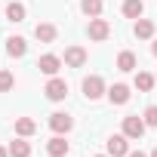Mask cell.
Here are the masks:
<instances>
[{
    "label": "cell",
    "instance_id": "1",
    "mask_svg": "<svg viewBox=\"0 0 157 157\" xmlns=\"http://www.w3.org/2000/svg\"><path fill=\"white\" fill-rule=\"evenodd\" d=\"M145 117H139V114H129V117H123V136L126 139H132V142H139L142 136H145Z\"/></svg>",
    "mask_w": 157,
    "mask_h": 157
},
{
    "label": "cell",
    "instance_id": "2",
    "mask_svg": "<svg viewBox=\"0 0 157 157\" xmlns=\"http://www.w3.org/2000/svg\"><path fill=\"white\" fill-rule=\"evenodd\" d=\"M105 93H108V90H105V80H102L99 74H90L86 80H83V96H86L90 102H96V99H102Z\"/></svg>",
    "mask_w": 157,
    "mask_h": 157
},
{
    "label": "cell",
    "instance_id": "3",
    "mask_svg": "<svg viewBox=\"0 0 157 157\" xmlns=\"http://www.w3.org/2000/svg\"><path fill=\"white\" fill-rule=\"evenodd\" d=\"M43 93H46V99H49V102H62V99L68 96V83L62 80V77H49L46 86H43Z\"/></svg>",
    "mask_w": 157,
    "mask_h": 157
},
{
    "label": "cell",
    "instance_id": "4",
    "mask_svg": "<svg viewBox=\"0 0 157 157\" xmlns=\"http://www.w3.org/2000/svg\"><path fill=\"white\" fill-rule=\"evenodd\" d=\"M71 126H74L71 114H65V111H56V114H49V129H52L56 136H65V132H71Z\"/></svg>",
    "mask_w": 157,
    "mask_h": 157
},
{
    "label": "cell",
    "instance_id": "5",
    "mask_svg": "<svg viewBox=\"0 0 157 157\" xmlns=\"http://www.w3.org/2000/svg\"><path fill=\"white\" fill-rule=\"evenodd\" d=\"M105 148H108V157H126V154H129V139H126L123 132H120V136H111Z\"/></svg>",
    "mask_w": 157,
    "mask_h": 157
},
{
    "label": "cell",
    "instance_id": "6",
    "mask_svg": "<svg viewBox=\"0 0 157 157\" xmlns=\"http://www.w3.org/2000/svg\"><path fill=\"white\" fill-rule=\"evenodd\" d=\"M37 68H40L46 77H56V74H59V68H62V59H59L56 52H46V56H40V59H37Z\"/></svg>",
    "mask_w": 157,
    "mask_h": 157
},
{
    "label": "cell",
    "instance_id": "7",
    "mask_svg": "<svg viewBox=\"0 0 157 157\" xmlns=\"http://www.w3.org/2000/svg\"><path fill=\"white\" fill-rule=\"evenodd\" d=\"M86 34H90V40H108V34H111V25H108L105 19H90V28H86Z\"/></svg>",
    "mask_w": 157,
    "mask_h": 157
},
{
    "label": "cell",
    "instance_id": "8",
    "mask_svg": "<svg viewBox=\"0 0 157 157\" xmlns=\"http://www.w3.org/2000/svg\"><path fill=\"white\" fill-rule=\"evenodd\" d=\"M62 62H65L68 68H83V62H86V49H83V46H68Z\"/></svg>",
    "mask_w": 157,
    "mask_h": 157
},
{
    "label": "cell",
    "instance_id": "9",
    "mask_svg": "<svg viewBox=\"0 0 157 157\" xmlns=\"http://www.w3.org/2000/svg\"><path fill=\"white\" fill-rule=\"evenodd\" d=\"M129 96H132V93H129V86H126V83H114V86L108 90L111 105H126V102H129Z\"/></svg>",
    "mask_w": 157,
    "mask_h": 157
},
{
    "label": "cell",
    "instance_id": "10",
    "mask_svg": "<svg viewBox=\"0 0 157 157\" xmlns=\"http://www.w3.org/2000/svg\"><path fill=\"white\" fill-rule=\"evenodd\" d=\"M56 34H59V31H56V25H49V22H40V25L34 28V37H37L40 43H52Z\"/></svg>",
    "mask_w": 157,
    "mask_h": 157
},
{
    "label": "cell",
    "instance_id": "11",
    "mask_svg": "<svg viewBox=\"0 0 157 157\" xmlns=\"http://www.w3.org/2000/svg\"><path fill=\"white\" fill-rule=\"evenodd\" d=\"M46 154H49V157H68V142H65L62 136H52L49 145H46Z\"/></svg>",
    "mask_w": 157,
    "mask_h": 157
},
{
    "label": "cell",
    "instance_id": "12",
    "mask_svg": "<svg viewBox=\"0 0 157 157\" xmlns=\"http://www.w3.org/2000/svg\"><path fill=\"white\" fill-rule=\"evenodd\" d=\"M6 52H10L13 59H22V56L28 52V43H25V37H10V40H6Z\"/></svg>",
    "mask_w": 157,
    "mask_h": 157
},
{
    "label": "cell",
    "instance_id": "13",
    "mask_svg": "<svg viewBox=\"0 0 157 157\" xmlns=\"http://www.w3.org/2000/svg\"><path fill=\"white\" fill-rule=\"evenodd\" d=\"M136 37L139 40H151L154 37V22L151 19H136Z\"/></svg>",
    "mask_w": 157,
    "mask_h": 157
},
{
    "label": "cell",
    "instance_id": "14",
    "mask_svg": "<svg viewBox=\"0 0 157 157\" xmlns=\"http://www.w3.org/2000/svg\"><path fill=\"white\" fill-rule=\"evenodd\" d=\"M34 132H37V123H34L31 117H19V120H16V136L28 139V136H34Z\"/></svg>",
    "mask_w": 157,
    "mask_h": 157
},
{
    "label": "cell",
    "instance_id": "15",
    "mask_svg": "<svg viewBox=\"0 0 157 157\" xmlns=\"http://www.w3.org/2000/svg\"><path fill=\"white\" fill-rule=\"evenodd\" d=\"M142 13H145L142 0H123V16L126 19H142Z\"/></svg>",
    "mask_w": 157,
    "mask_h": 157
},
{
    "label": "cell",
    "instance_id": "16",
    "mask_svg": "<svg viewBox=\"0 0 157 157\" xmlns=\"http://www.w3.org/2000/svg\"><path fill=\"white\" fill-rule=\"evenodd\" d=\"M10 157H31V145L19 136L16 142H10Z\"/></svg>",
    "mask_w": 157,
    "mask_h": 157
},
{
    "label": "cell",
    "instance_id": "17",
    "mask_svg": "<svg viewBox=\"0 0 157 157\" xmlns=\"http://www.w3.org/2000/svg\"><path fill=\"white\" fill-rule=\"evenodd\" d=\"M154 83H157V77H151L148 71H139V74H136V90H139V93H151Z\"/></svg>",
    "mask_w": 157,
    "mask_h": 157
},
{
    "label": "cell",
    "instance_id": "18",
    "mask_svg": "<svg viewBox=\"0 0 157 157\" xmlns=\"http://www.w3.org/2000/svg\"><path fill=\"white\" fill-rule=\"evenodd\" d=\"M25 16H28V10H25L22 3H16V0L6 6V19H10V22H16V25H19V22H25Z\"/></svg>",
    "mask_w": 157,
    "mask_h": 157
},
{
    "label": "cell",
    "instance_id": "19",
    "mask_svg": "<svg viewBox=\"0 0 157 157\" xmlns=\"http://www.w3.org/2000/svg\"><path fill=\"white\" fill-rule=\"evenodd\" d=\"M80 10H83V16L99 19L102 16V0H80Z\"/></svg>",
    "mask_w": 157,
    "mask_h": 157
},
{
    "label": "cell",
    "instance_id": "20",
    "mask_svg": "<svg viewBox=\"0 0 157 157\" xmlns=\"http://www.w3.org/2000/svg\"><path fill=\"white\" fill-rule=\"evenodd\" d=\"M117 71H136V56H132L129 49H123V52L117 56Z\"/></svg>",
    "mask_w": 157,
    "mask_h": 157
},
{
    "label": "cell",
    "instance_id": "21",
    "mask_svg": "<svg viewBox=\"0 0 157 157\" xmlns=\"http://www.w3.org/2000/svg\"><path fill=\"white\" fill-rule=\"evenodd\" d=\"M13 83H16V77H13L10 71L0 68V93H10V90H13Z\"/></svg>",
    "mask_w": 157,
    "mask_h": 157
},
{
    "label": "cell",
    "instance_id": "22",
    "mask_svg": "<svg viewBox=\"0 0 157 157\" xmlns=\"http://www.w3.org/2000/svg\"><path fill=\"white\" fill-rule=\"evenodd\" d=\"M142 117H145V123H148V126H157V105H148Z\"/></svg>",
    "mask_w": 157,
    "mask_h": 157
},
{
    "label": "cell",
    "instance_id": "23",
    "mask_svg": "<svg viewBox=\"0 0 157 157\" xmlns=\"http://www.w3.org/2000/svg\"><path fill=\"white\" fill-rule=\"evenodd\" d=\"M126 157H148V154H142V151H132V154H126Z\"/></svg>",
    "mask_w": 157,
    "mask_h": 157
},
{
    "label": "cell",
    "instance_id": "24",
    "mask_svg": "<svg viewBox=\"0 0 157 157\" xmlns=\"http://www.w3.org/2000/svg\"><path fill=\"white\" fill-rule=\"evenodd\" d=\"M0 157H10V148H0Z\"/></svg>",
    "mask_w": 157,
    "mask_h": 157
},
{
    "label": "cell",
    "instance_id": "25",
    "mask_svg": "<svg viewBox=\"0 0 157 157\" xmlns=\"http://www.w3.org/2000/svg\"><path fill=\"white\" fill-rule=\"evenodd\" d=\"M151 52H154V56H157V40H154V46H151Z\"/></svg>",
    "mask_w": 157,
    "mask_h": 157
},
{
    "label": "cell",
    "instance_id": "26",
    "mask_svg": "<svg viewBox=\"0 0 157 157\" xmlns=\"http://www.w3.org/2000/svg\"><path fill=\"white\" fill-rule=\"evenodd\" d=\"M148 157H157V148H154V151H151V154H148Z\"/></svg>",
    "mask_w": 157,
    "mask_h": 157
},
{
    "label": "cell",
    "instance_id": "27",
    "mask_svg": "<svg viewBox=\"0 0 157 157\" xmlns=\"http://www.w3.org/2000/svg\"><path fill=\"white\" fill-rule=\"evenodd\" d=\"M96 157H105V154H96Z\"/></svg>",
    "mask_w": 157,
    "mask_h": 157
}]
</instances>
